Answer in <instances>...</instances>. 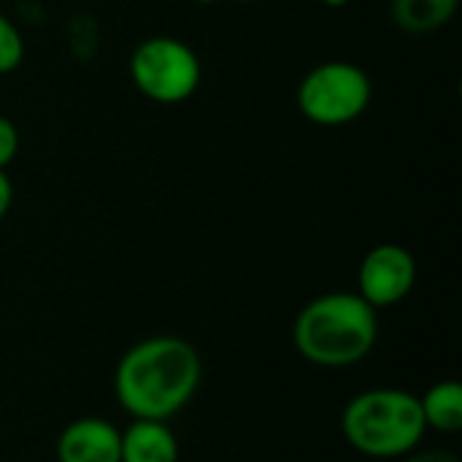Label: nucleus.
<instances>
[{"label": "nucleus", "instance_id": "obj_1", "mask_svg": "<svg viewBox=\"0 0 462 462\" xmlns=\"http://www.w3.org/2000/svg\"><path fill=\"white\" fill-rule=\"evenodd\" d=\"M203 382L198 349L179 336H149L133 344L114 371V393L133 420L168 422L189 406Z\"/></svg>", "mask_w": 462, "mask_h": 462}, {"label": "nucleus", "instance_id": "obj_2", "mask_svg": "<svg viewBox=\"0 0 462 462\" xmlns=\"http://www.w3.org/2000/svg\"><path fill=\"white\" fill-rule=\"evenodd\" d=\"M292 341L298 355L317 368H352L379 341V311L357 292H325L300 309Z\"/></svg>", "mask_w": 462, "mask_h": 462}, {"label": "nucleus", "instance_id": "obj_3", "mask_svg": "<svg viewBox=\"0 0 462 462\" xmlns=\"http://www.w3.org/2000/svg\"><path fill=\"white\" fill-rule=\"evenodd\" d=\"M344 441L374 460H401L414 452L428 428L420 395L398 387H374L349 398L341 414Z\"/></svg>", "mask_w": 462, "mask_h": 462}, {"label": "nucleus", "instance_id": "obj_4", "mask_svg": "<svg viewBox=\"0 0 462 462\" xmlns=\"http://www.w3.org/2000/svg\"><path fill=\"white\" fill-rule=\"evenodd\" d=\"M133 87L160 106H176L189 100L200 81L203 65L198 51L173 35H152L143 38L127 62Z\"/></svg>", "mask_w": 462, "mask_h": 462}, {"label": "nucleus", "instance_id": "obj_5", "mask_svg": "<svg viewBox=\"0 0 462 462\" xmlns=\"http://www.w3.org/2000/svg\"><path fill=\"white\" fill-rule=\"evenodd\" d=\"M371 97V76L346 60L319 62L298 84V108L319 127H341L360 119L368 111Z\"/></svg>", "mask_w": 462, "mask_h": 462}, {"label": "nucleus", "instance_id": "obj_6", "mask_svg": "<svg viewBox=\"0 0 462 462\" xmlns=\"http://www.w3.org/2000/svg\"><path fill=\"white\" fill-rule=\"evenodd\" d=\"M417 284V260L401 244H379L374 246L357 271V295L379 309H390L403 303Z\"/></svg>", "mask_w": 462, "mask_h": 462}, {"label": "nucleus", "instance_id": "obj_7", "mask_svg": "<svg viewBox=\"0 0 462 462\" xmlns=\"http://www.w3.org/2000/svg\"><path fill=\"white\" fill-rule=\"evenodd\" d=\"M122 430L103 417H79L57 439V462H119Z\"/></svg>", "mask_w": 462, "mask_h": 462}, {"label": "nucleus", "instance_id": "obj_8", "mask_svg": "<svg viewBox=\"0 0 462 462\" xmlns=\"http://www.w3.org/2000/svg\"><path fill=\"white\" fill-rule=\"evenodd\" d=\"M181 447L168 422L133 420L122 430L119 462H179Z\"/></svg>", "mask_w": 462, "mask_h": 462}, {"label": "nucleus", "instance_id": "obj_9", "mask_svg": "<svg viewBox=\"0 0 462 462\" xmlns=\"http://www.w3.org/2000/svg\"><path fill=\"white\" fill-rule=\"evenodd\" d=\"M460 8V0H393L390 16L393 22L414 35L436 32L447 27Z\"/></svg>", "mask_w": 462, "mask_h": 462}, {"label": "nucleus", "instance_id": "obj_10", "mask_svg": "<svg viewBox=\"0 0 462 462\" xmlns=\"http://www.w3.org/2000/svg\"><path fill=\"white\" fill-rule=\"evenodd\" d=\"M422 420L428 430L460 433L462 430V387L455 379L436 382L420 398Z\"/></svg>", "mask_w": 462, "mask_h": 462}, {"label": "nucleus", "instance_id": "obj_11", "mask_svg": "<svg viewBox=\"0 0 462 462\" xmlns=\"http://www.w3.org/2000/svg\"><path fill=\"white\" fill-rule=\"evenodd\" d=\"M24 60V38L19 27L0 11V76L14 73Z\"/></svg>", "mask_w": 462, "mask_h": 462}, {"label": "nucleus", "instance_id": "obj_12", "mask_svg": "<svg viewBox=\"0 0 462 462\" xmlns=\"http://www.w3.org/2000/svg\"><path fill=\"white\" fill-rule=\"evenodd\" d=\"M16 154H19V130L8 116L0 114V171H8Z\"/></svg>", "mask_w": 462, "mask_h": 462}, {"label": "nucleus", "instance_id": "obj_13", "mask_svg": "<svg viewBox=\"0 0 462 462\" xmlns=\"http://www.w3.org/2000/svg\"><path fill=\"white\" fill-rule=\"evenodd\" d=\"M401 462H462L455 452H449V449H414V452H409V455H403Z\"/></svg>", "mask_w": 462, "mask_h": 462}, {"label": "nucleus", "instance_id": "obj_14", "mask_svg": "<svg viewBox=\"0 0 462 462\" xmlns=\"http://www.w3.org/2000/svg\"><path fill=\"white\" fill-rule=\"evenodd\" d=\"M11 206H14V184H11L8 173L0 171V222L8 217Z\"/></svg>", "mask_w": 462, "mask_h": 462}, {"label": "nucleus", "instance_id": "obj_15", "mask_svg": "<svg viewBox=\"0 0 462 462\" xmlns=\"http://www.w3.org/2000/svg\"><path fill=\"white\" fill-rule=\"evenodd\" d=\"M322 5H328V8H344L349 0H319Z\"/></svg>", "mask_w": 462, "mask_h": 462}, {"label": "nucleus", "instance_id": "obj_16", "mask_svg": "<svg viewBox=\"0 0 462 462\" xmlns=\"http://www.w3.org/2000/svg\"><path fill=\"white\" fill-rule=\"evenodd\" d=\"M198 5H214V3H219V0H195Z\"/></svg>", "mask_w": 462, "mask_h": 462}, {"label": "nucleus", "instance_id": "obj_17", "mask_svg": "<svg viewBox=\"0 0 462 462\" xmlns=\"http://www.w3.org/2000/svg\"><path fill=\"white\" fill-rule=\"evenodd\" d=\"M233 3H254V0H233Z\"/></svg>", "mask_w": 462, "mask_h": 462}, {"label": "nucleus", "instance_id": "obj_18", "mask_svg": "<svg viewBox=\"0 0 462 462\" xmlns=\"http://www.w3.org/2000/svg\"><path fill=\"white\" fill-rule=\"evenodd\" d=\"M0 3H3V0H0Z\"/></svg>", "mask_w": 462, "mask_h": 462}]
</instances>
